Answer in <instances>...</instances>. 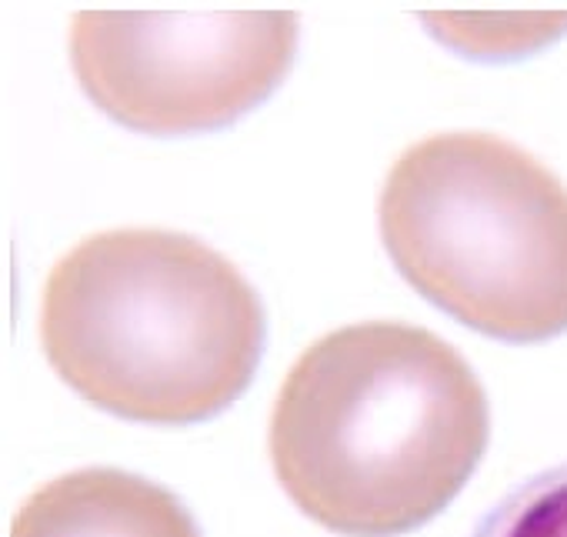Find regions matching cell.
<instances>
[{"mask_svg": "<svg viewBox=\"0 0 567 537\" xmlns=\"http://www.w3.org/2000/svg\"><path fill=\"white\" fill-rule=\"evenodd\" d=\"M487 394L437 334L368 321L315 341L270 411L288 497L344 537H401L437 517L487 451Z\"/></svg>", "mask_w": 567, "mask_h": 537, "instance_id": "6da1fadb", "label": "cell"}, {"mask_svg": "<svg viewBox=\"0 0 567 537\" xmlns=\"http://www.w3.org/2000/svg\"><path fill=\"white\" fill-rule=\"evenodd\" d=\"M41 344L94 407L141 424H197L247 391L264 311L244 275L204 240L124 227L54 264Z\"/></svg>", "mask_w": 567, "mask_h": 537, "instance_id": "7a4b0ae2", "label": "cell"}, {"mask_svg": "<svg viewBox=\"0 0 567 537\" xmlns=\"http://www.w3.org/2000/svg\"><path fill=\"white\" fill-rule=\"evenodd\" d=\"M378 217L401 278L461 324L511 344L567 331V187L524 147L431 134L394 161Z\"/></svg>", "mask_w": 567, "mask_h": 537, "instance_id": "3957f363", "label": "cell"}, {"mask_svg": "<svg viewBox=\"0 0 567 537\" xmlns=\"http://www.w3.org/2000/svg\"><path fill=\"white\" fill-rule=\"evenodd\" d=\"M298 51L295 11H81L71 64L81 91L141 134L234 124L274 94Z\"/></svg>", "mask_w": 567, "mask_h": 537, "instance_id": "277c9868", "label": "cell"}, {"mask_svg": "<svg viewBox=\"0 0 567 537\" xmlns=\"http://www.w3.org/2000/svg\"><path fill=\"white\" fill-rule=\"evenodd\" d=\"M11 537H200L190 510L161 484L87 467L38 487L18 510Z\"/></svg>", "mask_w": 567, "mask_h": 537, "instance_id": "5b68a950", "label": "cell"}, {"mask_svg": "<svg viewBox=\"0 0 567 537\" xmlns=\"http://www.w3.org/2000/svg\"><path fill=\"white\" fill-rule=\"evenodd\" d=\"M471 537H567V464L511 487Z\"/></svg>", "mask_w": 567, "mask_h": 537, "instance_id": "8992f818", "label": "cell"}]
</instances>
